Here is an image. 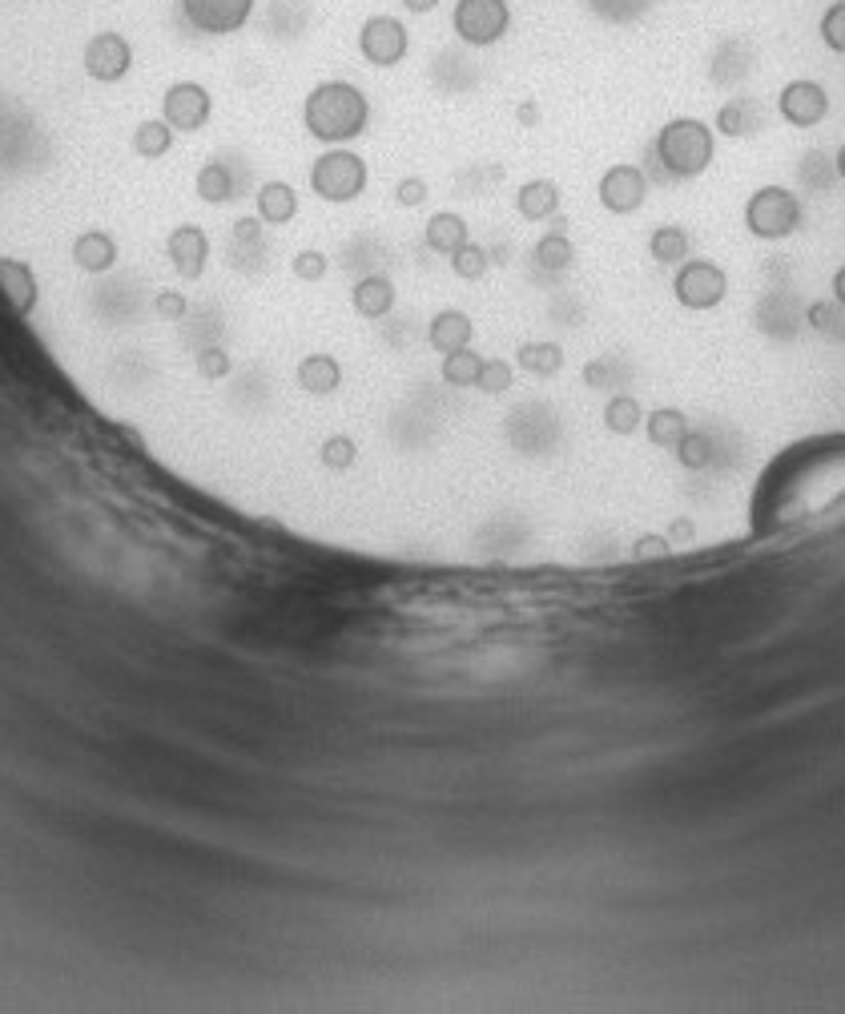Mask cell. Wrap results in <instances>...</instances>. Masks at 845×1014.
<instances>
[{
    "mask_svg": "<svg viewBox=\"0 0 845 1014\" xmlns=\"http://www.w3.org/2000/svg\"><path fill=\"white\" fill-rule=\"evenodd\" d=\"M515 363L535 379H552L564 367V351H560V343H523L515 351Z\"/></svg>",
    "mask_w": 845,
    "mask_h": 1014,
    "instance_id": "d4e9b609",
    "label": "cell"
},
{
    "mask_svg": "<svg viewBox=\"0 0 845 1014\" xmlns=\"http://www.w3.org/2000/svg\"><path fill=\"white\" fill-rule=\"evenodd\" d=\"M471 335H476V323H471L463 311H456V306L439 311L431 318V326H427V343H431V351H439V355H456V351L471 346Z\"/></svg>",
    "mask_w": 845,
    "mask_h": 1014,
    "instance_id": "9a60e30c",
    "label": "cell"
},
{
    "mask_svg": "<svg viewBox=\"0 0 845 1014\" xmlns=\"http://www.w3.org/2000/svg\"><path fill=\"white\" fill-rule=\"evenodd\" d=\"M0 290L12 302V311L24 314V318H33L36 306H41V282L24 258H0Z\"/></svg>",
    "mask_w": 845,
    "mask_h": 1014,
    "instance_id": "4fadbf2b",
    "label": "cell"
},
{
    "mask_svg": "<svg viewBox=\"0 0 845 1014\" xmlns=\"http://www.w3.org/2000/svg\"><path fill=\"white\" fill-rule=\"evenodd\" d=\"M213 113V97L201 81H174L166 93H161V117L174 134H198L206 129Z\"/></svg>",
    "mask_w": 845,
    "mask_h": 1014,
    "instance_id": "ba28073f",
    "label": "cell"
},
{
    "mask_svg": "<svg viewBox=\"0 0 845 1014\" xmlns=\"http://www.w3.org/2000/svg\"><path fill=\"white\" fill-rule=\"evenodd\" d=\"M294 383H299L306 395L323 399V395H334L343 387V363L334 355H306L294 370Z\"/></svg>",
    "mask_w": 845,
    "mask_h": 1014,
    "instance_id": "e0dca14e",
    "label": "cell"
},
{
    "mask_svg": "<svg viewBox=\"0 0 845 1014\" xmlns=\"http://www.w3.org/2000/svg\"><path fill=\"white\" fill-rule=\"evenodd\" d=\"M596 198L608 213L624 218V213H636L648 198V178L645 169L633 166V161H616V166L604 169L601 186H596Z\"/></svg>",
    "mask_w": 845,
    "mask_h": 1014,
    "instance_id": "8fae6325",
    "label": "cell"
},
{
    "mask_svg": "<svg viewBox=\"0 0 845 1014\" xmlns=\"http://www.w3.org/2000/svg\"><path fill=\"white\" fill-rule=\"evenodd\" d=\"M645 431L653 447H677L689 435V419L677 407H657L653 415H645Z\"/></svg>",
    "mask_w": 845,
    "mask_h": 1014,
    "instance_id": "cb8c5ba5",
    "label": "cell"
},
{
    "mask_svg": "<svg viewBox=\"0 0 845 1014\" xmlns=\"http://www.w3.org/2000/svg\"><path fill=\"white\" fill-rule=\"evenodd\" d=\"M479 370H483V355H476L471 346H463V351H456V355H444L439 375H444L447 387H476Z\"/></svg>",
    "mask_w": 845,
    "mask_h": 1014,
    "instance_id": "4316f807",
    "label": "cell"
},
{
    "mask_svg": "<svg viewBox=\"0 0 845 1014\" xmlns=\"http://www.w3.org/2000/svg\"><path fill=\"white\" fill-rule=\"evenodd\" d=\"M403 9L415 12V17H422V12H435V9H439V0H403Z\"/></svg>",
    "mask_w": 845,
    "mask_h": 1014,
    "instance_id": "ab89813d",
    "label": "cell"
},
{
    "mask_svg": "<svg viewBox=\"0 0 845 1014\" xmlns=\"http://www.w3.org/2000/svg\"><path fill=\"white\" fill-rule=\"evenodd\" d=\"M648 250H653V258L665 262V266L685 262V258H689V234H685L680 226H657V234H653Z\"/></svg>",
    "mask_w": 845,
    "mask_h": 1014,
    "instance_id": "83f0119b",
    "label": "cell"
},
{
    "mask_svg": "<svg viewBox=\"0 0 845 1014\" xmlns=\"http://www.w3.org/2000/svg\"><path fill=\"white\" fill-rule=\"evenodd\" d=\"M508 29H512L508 0H456V9H451V33L471 49L500 45Z\"/></svg>",
    "mask_w": 845,
    "mask_h": 1014,
    "instance_id": "5b68a950",
    "label": "cell"
},
{
    "mask_svg": "<svg viewBox=\"0 0 845 1014\" xmlns=\"http://www.w3.org/2000/svg\"><path fill=\"white\" fill-rule=\"evenodd\" d=\"M351 306H355V314L358 318H367V323L387 318V314L395 311V282H390L387 274H367V279H358L355 290H351Z\"/></svg>",
    "mask_w": 845,
    "mask_h": 1014,
    "instance_id": "2e32d148",
    "label": "cell"
},
{
    "mask_svg": "<svg viewBox=\"0 0 845 1014\" xmlns=\"http://www.w3.org/2000/svg\"><path fill=\"white\" fill-rule=\"evenodd\" d=\"M129 69H134V45L117 29H97L81 49V73L93 85H117L129 77Z\"/></svg>",
    "mask_w": 845,
    "mask_h": 1014,
    "instance_id": "8992f818",
    "label": "cell"
},
{
    "mask_svg": "<svg viewBox=\"0 0 845 1014\" xmlns=\"http://www.w3.org/2000/svg\"><path fill=\"white\" fill-rule=\"evenodd\" d=\"M355 459H358V447H355L351 435H326L323 447H319V463L331 468V471L355 468Z\"/></svg>",
    "mask_w": 845,
    "mask_h": 1014,
    "instance_id": "f546056e",
    "label": "cell"
},
{
    "mask_svg": "<svg viewBox=\"0 0 845 1014\" xmlns=\"http://www.w3.org/2000/svg\"><path fill=\"white\" fill-rule=\"evenodd\" d=\"M515 210H520V218H528V222H547V218L560 210V186L552 178L523 181L520 194H515Z\"/></svg>",
    "mask_w": 845,
    "mask_h": 1014,
    "instance_id": "d6986e66",
    "label": "cell"
},
{
    "mask_svg": "<svg viewBox=\"0 0 845 1014\" xmlns=\"http://www.w3.org/2000/svg\"><path fill=\"white\" fill-rule=\"evenodd\" d=\"M745 226L761 242H785L801 226V198L785 186H761L745 201Z\"/></svg>",
    "mask_w": 845,
    "mask_h": 1014,
    "instance_id": "277c9868",
    "label": "cell"
},
{
    "mask_svg": "<svg viewBox=\"0 0 845 1014\" xmlns=\"http://www.w3.org/2000/svg\"><path fill=\"white\" fill-rule=\"evenodd\" d=\"M189 311V302L181 290H157L154 294V314L161 318V323H181Z\"/></svg>",
    "mask_w": 845,
    "mask_h": 1014,
    "instance_id": "d590c367",
    "label": "cell"
},
{
    "mask_svg": "<svg viewBox=\"0 0 845 1014\" xmlns=\"http://www.w3.org/2000/svg\"><path fill=\"white\" fill-rule=\"evenodd\" d=\"M178 4L181 17L206 36L242 33L250 17H254V0H178Z\"/></svg>",
    "mask_w": 845,
    "mask_h": 1014,
    "instance_id": "30bf717a",
    "label": "cell"
},
{
    "mask_svg": "<svg viewBox=\"0 0 845 1014\" xmlns=\"http://www.w3.org/2000/svg\"><path fill=\"white\" fill-rule=\"evenodd\" d=\"M230 370H234V358L226 355L222 346H206V351H198V375L201 379L218 383V379H226Z\"/></svg>",
    "mask_w": 845,
    "mask_h": 1014,
    "instance_id": "836d02e7",
    "label": "cell"
},
{
    "mask_svg": "<svg viewBox=\"0 0 845 1014\" xmlns=\"http://www.w3.org/2000/svg\"><path fill=\"white\" fill-rule=\"evenodd\" d=\"M535 262L544 270H564L572 266V258H576V250H572V242H567L564 230H552V234H544L540 242H535Z\"/></svg>",
    "mask_w": 845,
    "mask_h": 1014,
    "instance_id": "f1b7e54d",
    "label": "cell"
},
{
    "mask_svg": "<svg viewBox=\"0 0 845 1014\" xmlns=\"http://www.w3.org/2000/svg\"><path fill=\"white\" fill-rule=\"evenodd\" d=\"M488 266H491L488 250H483V245H476V242H463L456 254H451V270H456L463 282H479L483 274H488Z\"/></svg>",
    "mask_w": 845,
    "mask_h": 1014,
    "instance_id": "4dcf8cb0",
    "label": "cell"
},
{
    "mask_svg": "<svg viewBox=\"0 0 845 1014\" xmlns=\"http://www.w3.org/2000/svg\"><path fill=\"white\" fill-rule=\"evenodd\" d=\"M258 234H262V218H242V222H234L238 242H258Z\"/></svg>",
    "mask_w": 845,
    "mask_h": 1014,
    "instance_id": "74e56055",
    "label": "cell"
},
{
    "mask_svg": "<svg viewBox=\"0 0 845 1014\" xmlns=\"http://www.w3.org/2000/svg\"><path fill=\"white\" fill-rule=\"evenodd\" d=\"M395 201H399V206H422V201H427V181L403 178L399 186H395Z\"/></svg>",
    "mask_w": 845,
    "mask_h": 1014,
    "instance_id": "8d00e7d4",
    "label": "cell"
},
{
    "mask_svg": "<svg viewBox=\"0 0 845 1014\" xmlns=\"http://www.w3.org/2000/svg\"><path fill=\"white\" fill-rule=\"evenodd\" d=\"M515 113H520V122H523V125H535V122H540V109H535V101H523V105H520Z\"/></svg>",
    "mask_w": 845,
    "mask_h": 1014,
    "instance_id": "60d3db41",
    "label": "cell"
},
{
    "mask_svg": "<svg viewBox=\"0 0 845 1014\" xmlns=\"http://www.w3.org/2000/svg\"><path fill=\"white\" fill-rule=\"evenodd\" d=\"M677 456H680V463H685L689 471H701V468H709V463H712V443L705 439V435L689 431L677 443Z\"/></svg>",
    "mask_w": 845,
    "mask_h": 1014,
    "instance_id": "d6a6232c",
    "label": "cell"
},
{
    "mask_svg": "<svg viewBox=\"0 0 845 1014\" xmlns=\"http://www.w3.org/2000/svg\"><path fill=\"white\" fill-rule=\"evenodd\" d=\"M717 129H721L724 137H745V134H753V129H761V109H757V101H749V97L724 101L721 109H717Z\"/></svg>",
    "mask_w": 845,
    "mask_h": 1014,
    "instance_id": "603a6c76",
    "label": "cell"
},
{
    "mask_svg": "<svg viewBox=\"0 0 845 1014\" xmlns=\"http://www.w3.org/2000/svg\"><path fill=\"white\" fill-rule=\"evenodd\" d=\"M254 210L267 226H286L299 213V194L290 181H262L254 194Z\"/></svg>",
    "mask_w": 845,
    "mask_h": 1014,
    "instance_id": "ac0fdd59",
    "label": "cell"
},
{
    "mask_svg": "<svg viewBox=\"0 0 845 1014\" xmlns=\"http://www.w3.org/2000/svg\"><path fill=\"white\" fill-rule=\"evenodd\" d=\"M672 290H677L680 306H689V311H712V306H721L724 290H729V279H724V270L717 266V262H709V258H689V262L677 270Z\"/></svg>",
    "mask_w": 845,
    "mask_h": 1014,
    "instance_id": "9c48e42d",
    "label": "cell"
},
{
    "mask_svg": "<svg viewBox=\"0 0 845 1014\" xmlns=\"http://www.w3.org/2000/svg\"><path fill=\"white\" fill-rule=\"evenodd\" d=\"M371 101L351 81H319L302 101V129L323 145H346L367 134Z\"/></svg>",
    "mask_w": 845,
    "mask_h": 1014,
    "instance_id": "6da1fadb",
    "label": "cell"
},
{
    "mask_svg": "<svg viewBox=\"0 0 845 1014\" xmlns=\"http://www.w3.org/2000/svg\"><path fill=\"white\" fill-rule=\"evenodd\" d=\"M194 194H198L206 206H226L234 198V174L226 169V161H206L194 178Z\"/></svg>",
    "mask_w": 845,
    "mask_h": 1014,
    "instance_id": "7402d4cb",
    "label": "cell"
},
{
    "mask_svg": "<svg viewBox=\"0 0 845 1014\" xmlns=\"http://www.w3.org/2000/svg\"><path fill=\"white\" fill-rule=\"evenodd\" d=\"M174 129L166 125V117H149V122H142L134 129V137H129V145H134V154L142 157V161H161V157L174 149Z\"/></svg>",
    "mask_w": 845,
    "mask_h": 1014,
    "instance_id": "44dd1931",
    "label": "cell"
},
{
    "mask_svg": "<svg viewBox=\"0 0 845 1014\" xmlns=\"http://www.w3.org/2000/svg\"><path fill=\"white\" fill-rule=\"evenodd\" d=\"M645 424V411H640V399L636 395H612L604 403V427L612 435H633L636 427Z\"/></svg>",
    "mask_w": 845,
    "mask_h": 1014,
    "instance_id": "484cf974",
    "label": "cell"
},
{
    "mask_svg": "<svg viewBox=\"0 0 845 1014\" xmlns=\"http://www.w3.org/2000/svg\"><path fill=\"white\" fill-rule=\"evenodd\" d=\"M311 190L314 198L331 201V206L355 201L358 194L367 190V161L355 149H346V145H331L323 157H314Z\"/></svg>",
    "mask_w": 845,
    "mask_h": 1014,
    "instance_id": "3957f363",
    "label": "cell"
},
{
    "mask_svg": "<svg viewBox=\"0 0 845 1014\" xmlns=\"http://www.w3.org/2000/svg\"><path fill=\"white\" fill-rule=\"evenodd\" d=\"M166 258L169 266L178 270L186 282H198L210 266V234L201 226L186 222V226H174L166 238Z\"/></svg>",
    "mask_w": 845,
    "mask_h": 1014,
    "instance_id": "7c38bea8",
    "label": "cell"
},
{
    "mask_svg": "<svg viewBox=\"0 0 845 1014\" xmlns=\"http://www.w3.org/2000/svg\"><path fill=\"white\" fill-rule=\"evenodd\" d=\"M657 154L672 178H697L712 166V134L697 117H677L657 134Z\"/></svg>",
    "mask_w": 845,
    "mask_h": 1014,
    "instance_id": "7a4b0ae2",
    "label": "cell"
},
{
    "mask_svg": "<svg viewBox=\"0 0 845 1014\" xmlns=\"http://www.w3.org/2000/svg\"><path fill=\"white\" fill-rule=\"evenodd\" d=\"M69 258H73V266H77L81 274H109V270L117 266L122 250H117V238H113L109 230H81V234L69 242Z\"/></svg>",
    "mask_w": 845,
    "mask_h": 1014,
    "instance_id": "5bb4252c",
    "label": "cell"
},
{
    "mask_svg": "<svg viewBox=\"0 0 845 1014\" xmlns=\"http://www.w3.org/2000/svg\"><path fill=\"white\" fill-rule=\"evenodd\" d=\"M290 270H294V279H302V282H323L331 262H326L323 250H302V254H294Z\"/></svg>",
    "mask_w": 845,
    "mask_h": 1014,
    "instance_id": "e575fe53",
    "label": "cell"
},
{
    "mask_svg": "<svg viewBox=\"0 0 845 1014\" xmlns=\"http://www.w3.org/2000/svg\"><path fill=\"white\" fill-rule=\"evenodd\" d=\"M653 552H665V540H660V535H645V540L636 544V556H653Z\"/></svg>",
    "mask_w": 845,
    "mask_h": 1014,
    "instance_id": "f35d334b",
    "label": "cell"
},
{
    "mask_svg": "<svg viewBox=\"0 0 845 1014\" xmlns=\"http://www.w3.org/2000/svg\"><path fill=\"white\" fill-rule=\"evenodd\" d=\"M515 383V370L508 358H483V370H479L476 387L483 390V395H503V390H512Z\"/></svg>",
    "mask_w": 845,
    "mask_h": 1014,
    "instance_id": "1f68e13d",
    "label": "cell"
},
{
    "mask_svg": "<svg viewBox=\"0 0 845 1014\" xmlns=\"http://www.w3.org/2000/svg\"><path fill=\"white\" fill-rule=\"evenodd\" d=\"M358 53H363V61L375 69H395V65H403V56L411 53V33H407V24H403L399 17L375 12V17H367L363 29H358Z\"/></svg>",
    "mask_w": 845,
    "mask_h": 1014,
    "instance_id": "52a82bcc",
    "label": "cell"
},
{
    "mask_svg": "<svg viewBox=\"0 0 845 1014\" xmlns=\"http://www.w3.org/2000/svg\"><path fill=\"white\" fill-rule=\"evenodd\" d=\"M422 242L431 245L435 254H456L459 245L463 242H471V234H468V222L459 218V213H451V210H439V213H431V222H427V230H422Z\"/></svg>",
    "mask_w": 845,
    "mask_h": 1014,
    "instance_id": "ffe728a7",
    "label": "cell"
}]
</instances>
